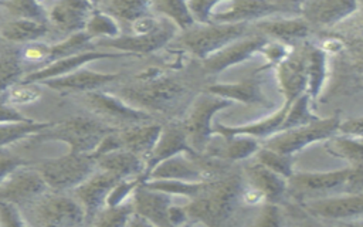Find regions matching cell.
<instances>
[{
    "label": "cell",
    "instance_id": "1",
    "mask_svg": "<svg viewBox=\"0 0 363 227\" xmlns=\"http://www.w3.org/2000/svg\"><path fill=\"white\" fill-rule=\"evenodd\" d=\"M115 129L94 116L77 115L52 125L33 138L30 143L64 142L69 146V153H92L99 142Z\"/></svg>",
    "mask_w": 363,
    "mask_h": 227
},
{
    "label": "cell",
    "instance_id": "2",
    "mask_svg": "<svg viewBox=\"0 0 363 227\" xmlns=\"http://www.w3.org/2000/svg\"><path fill=\"white\" fill-rule=\"evenodd\" d=\"M20 211L28 227H82L85 224L82 206L72 196L51 190Z\"/></svg>",
    "mask_w": 363,
    "mask_h": 227
},
{
    "label": "cell",
    "instance_id": "3",
    "mask_svg": "<svg viewBox=\"0 0 363 227\" xmlns=\"http://www.w3.org/2000/svg\"><path fill=\"white\" fill-rule=\"evenodd\" d=\"M184 92L186 89L179 81L162 74L156 78L123 87L115 95L128 105L152 115L155 112H169Z\"/></svg>",
    "mask_w": 363,
    "mask_h": 227
},
{
    "label": "cell",
    "instance_id": "4",
    "mask_svg": "<svg viewBox=\"0 0 363 227\" xmlns=\"http://www.w3.org/2000/svg\"><path fill=\"white\" fill-rule=\"evenodd\" d=\"M51 192L74 190L96 170V162L89 153H67L64 156L34 163Z\"/></svg>",
    "mask_w": 363,
    "mask_h": 227
},
{
    "label": "cell",
    "instance_id": "5",
    "mask_svg": "<svg viewBox=\"0 0 363 227\" xmlns=\"http://www.w3.org/2000/svg\"><path fill=\"white\" fill-rule=\"evenodd\" d=\"M233 104L234 102L228 99L207 92H201L193 99L180 126L186 135L189 146L196 153H204L213 135H216L211 123L216 112L225 109Z\"/></svg>",
    "mask_w": 363,
    "mask_h": 227
},
{
    "label": "cell",
    "instance_id": "6",
    "mask_svg": "<svg viewBox=\"0 0 363 227\" xmlns=\"http://www.w3.org/2000/svg\"><path fill=\"white\" fill-rule=\"evenodd\" d=\"M250 24H196L179 37V44L200 60H207L231 43L247 37Z\"/></svg>",
    "mask_w": 363,
    "mask_h": 227
},
{
    "label": "cell",
    "instance_id": "7",
    "mask_svg": "<svg viewBox=\"0 0 363 227\" xmlns=\"http://www.w3.org/2000/svg\"><path fill=\"white\" fill-rule=\"evenodd\" d=\"M281 13H299V1H216L210 13V23L250 24Z\"/></svg>",
    "mask_w": 363,
    "mask_h": 227
},
{
    "label": "cell",
    "instance_id": "8",
    "mask_svg": "<svg viewBox=\"0 0 363 227\" xmlns=\"http://www.w3.org/2000/svg\"><path fill=\"white\" fill-rule=\"evenodd\" d=\"M339 123L340 118L337 114L323 119L319 118L308 125L278 132L268 138L262 146L281 155L292 156L294 153L302 150L308 145H312L319 140H328L336 136Z\"/></svg>",
    "mask_w": 363,
    "mask_h": 227
},
{
    "label": "cell",
    "instance_id": "9",
    "mask_svg": "<svg viewBox=\"0 0 363 227\" xmlns=\"http://www.w3.org/2000/svg\"><path fill=\"white\" fill-rule=\"evenodd\" d=\"M84 105L94 112L96 119L113 129H125L135 125L150 123L153 115L136 109L122 101L119 96L104 91H92L82 95Z\"/></svg>",
    "mask_w": 363,
    "mask_h": 227
},
{
    "label": "cell",
    "instance_id": "10",
    "mask_svg": "<svg viewBox=\"0 0 363 227\" xmlns=\"http://www.w3.org/2000/svg\"><path fill=\"white\" fill-rule=\"evenodd\" d=\"M48 192L50 189L31 163L14 170L0 184V201L11 203L21 210Z\"/></svg>",
    "mask_w": 363,
    "mask_h": 227
},
{
    "label": "cell",
    "instance_id": "11",
    "mask_svg": "<svg viewBox=\"0 0 363 227\" xmlns=\"http://www.w3.org/2000/svg\"><path fill=\"white\" fill-rule=\"evenodd\" d=\"M352 166L342 170L332 172H306L294 173L288 179V190H292L299 197L316 199L318 194L336 192L339 189L347 190V180Z\"/></svg>",
    "mask_w": 363,
    "mask_h": 227
},
{
    "label": "cell",
    "instance_id": "12",
    "mask_svg": "<svg viewBox=\"0 0 363 227\" xmlns=\"http://www.w3.org/2000/svg\"><path fill=\"white\" fill-rule=\"evenodd\" d=\"M118 182L119 179L113 175L95 170L84 183L71 190L72 197L84 209L85 223L91 224L98 213L106 207V199Z\"/></svg>",
    "mask_w": 363,
    "mask_h": 227
},
{
    "label": "cell",
    "instance_id": "13",
    "mask_svg": "<svg viewBox=\"0 0 363 227\" xmlns=\"http://www.w3.org/2000/svg\"><path fill=\"white\" fill-rule=\"evenodd\" d=\"M95 3L84 0H61L47 9L48 26L62 34L72 35L85 30Z\"/></svg>",
    "mask_w": 363,
    "mask_h": 227
},
{
    "label": "cell",
    "instance_id": "14",
    "mask_svg": "<svg viewBox=\"0 0 363 227\" xmlns=\"http://www.w3.org/2000/svg\"><path fill=\"white\" fill-rule=\"evenodd\" d=\"M359 6L354 0L299 1V13L309 26L330 28L353 16Z\"/></svg>",
    "mask_w": 363,
    "mask_h": 227
},
{
    "label": "cell",
    "instance_id": "15",
    "mask_svg": "<svg viewBox=\"0 0 363 227\" xmlns=\"http://www.w3.org/2000/svg\"><path fill=\"white\" fill-rule=\"evenodd\" d=\"M277 78L284 95V104L291 105L306 91V47L291 50L289 54L277 64Z\"/></svg>",
    "mask_w": 363,
    "mask_h": 227
},
{
    "label": "cell",
    "instance_id": "16",
    "mask_svg": "<svg viewBox=\"0 0 363 227\" xmlns=\"http://www.w3.org/2000/svg\"><path fill=\"white\" fill-rule=\"evenodd\" d=\"M119 57H130V54L125 52H118V51H82L79 54L71 55L61 58L58 61H54L43 68H38L35 71L27 72L20 82H27V84H41L43 81L58 78L68 75L77 70H79L82 65L96 61V60H105V58H119Z\"/></svg>",
    "mask_w": 363,
    "mask_h": 227
},
{
    "label": "cell",
    "instance_id": "17",
    "mask_svg": "<svg viewBox=\"0 0 363 227\" xmlns=\"http://www.w3.org/2000/svg\"><path fill=\"white\" fill-rule=\"evenodd\" d=\"M268 43L269 40L261 34L244 37L204 60L203 68L207 74H220L224 70L251 58L255 52H261Z\"/></svg>",
    "mask_w": 363,
    "mask_h": 227
},
{
    "label": "cell",
    "instance_id": "18",
    "mask_svg": "<svg viewBox=\"0 0 363 227\" xmlns=\"http://www.w3.org/2000/svg\"><path fill=\"white\" fill-rule=\"evenodd\" d=\"M176 26L169 21H163L160 27L150 34L145 35H119L116 38L111 40H101L99 44H102L106 48H115L118 52H125L130 55H142V54H150L162 47H164L174 35Z\"/></svg>",
    "mask_w": 363,
    "mask_h": 227
},
{
    "label": "cell",
    "instance_id": "19",
    "mask_svg": "<svg viewBox=\"0 0 363 227\" xmlns=\"http://www.w3.org/2000/svg\"><path fill=\"white\" fill-rule=\"evenodd\" d=\"M121 78L118 72H98L92 70L79 68L68 75L52 78L43 81L38 85H44L61 95L68 94H86L92 91H98L101 87L111 84Z\"/></svg>",
    "mask_w": 363,
    "mask_h": 227
},
{
    "label": "cell",
    "instance_id": "20",
    "mask_svg": "<svg viewBox=\"0 0 363 227\" xmlns=\"http://www.w3.org/2000/svg\"><path fill=\"white\" fill-rule=\"evenodd\" d=\"M308 213L326 220L359 218L363 210L362 193H349L336 197H318L305 201Z\"/></svg>",
    "mask_w": 363,
    "mask_h": 227
},
{
    "label": "cell",
    "instance_id": "21",
    "mask_svg": "<svg viewBox=\"0 0 363 227\" xmlns=\"http://www.w3.org/2000/svg\"><path fill=\"white\" fill-rule=\"evenodd\" d=\"M133 210L155 227H173L169 221V209L172 206V196L138 186L133 192Z\"/></svg>",
    "mask_w": 363,
    "mask_h": 227
},
{
    "label": "cell",
    "instance_id": "22",
    "mask_svg": "<svg viewBox=\"0 0 363 227\" xmlns=\"http://www.w3.org/2000/svg\"><path fill=\"white\" fill-rule=\"evenodd\" d=\"M207 94L228 99L237 101L247 105H259L262 108H271L272 102L261 89V82L255 77L244 78L240 82L231 84H211L206 88Z\"/></svg>",
    "mask_w": 363,
    "mask_h": 227
},
{
    "label": "cell",
    "instance_id": "23",
    "mask_svg": "<svg viewBox=\"0 0 363 227\" xmlns=\"http://www.w3.org/2000/svg\"><path fill=\"white\" fill-rule=\"evenodd\" d=\"M193 155L194 150L189 146L186 135L180 126V123H172L162 128L160 136L150 152V155L146 157L145 163V176L147 179V175L150 170L160 162L176 156V155Z\"/></svg>",
    "mask_w": 363,
    "mask_h": 227
},
{
    "label": "cell",
    "instance_id": "24",
    "mask_svg": "<svg viewBox=\"0 0 363 227\" xmlns=\"http://www.w3.org/2000/svg\"><path fill=\"white\" fill-rule=\"evenodd\" d=\"M146 180H177V182H190L200 183L208 180L204 172L199 167L194 159H189L187 156L176 155L160 163H157Z\"/></svg>",
    "mask_w": 363,
    "mask_h": 227
},
{
    "label": "cell",
    "instance_id": "25",
    "mask_svg": "<svg viewBox=\"0 0 363 227\" xmlns=\"http://www.w3.org/2000/svg\"><path fill=\"white\" fill-rule=\"evenodd\" d=\"M258 34L271 37L281 44L289 45L291 43L303 40L311 33V26L302 17H286V18H264L252 26Z\"/></svg>",
    "mask_w": 363,
    "mask_h": 227
},
{
    "label": "cell",
    "instance_id": "26",
    "mask_svg": "<svg viewBox=\"0 0 363 227\" xmlns=\"http://www.w3.org/2000/svg\"><path fill=\"white\" fill-rule=\"evenodd\" d=\"M289 105H282L277 112H274L271 116L262 119V121H257V122H251V123H244V125H238V126H228V125H223V123H216L213 126L214 133L223 136L224 139H231L235 136H248V138H254V139H264V138H271L272 135L278 133L282 121L286 115Z\"/></svg>",
    "mask_w": 363,
    "mask_h": 227
},
{
    "label": "cell",
    "instance_id": "27",
    "mask_svg": "<svg viewBox=\"0 0 363 227\" xmlns=\"http://www.w3.org/2000/svg\"><path fill=\"white\" fill-rule=\"evenodd\" d=\"M162 128L159 123H142L118 129L122 150H128L142 159L147 157L160 136Z\"/></svg>",
    "mask_w": 363,
    "mask_h": 227
},
{
    "label": "cell",
    "instance_id": "28",
    "mask_svg": "<svg viewBox=\"0 0 363 227\" xmlns=\"http://www.w3.org/2000/svg\"><path fill=\"white\" fill-rule=\"evenodd\" d=\"M95 162H96V169L111 173L119 180L138 177L140 175L145 176L143 159L128 150H116V152L98 156Z\"/></svg>",
    "mask_w": 363,
    "mask_h": 227
},
{
    "label": "cell",
    "instance_id": "29",
    "mask_svg": "<svg viewBox=\"0 0 363 227\" xmlns=\"http://www.w3.org/2000/svg\"><path fill=\"white\" fill-rule=\"evenodd\" d=\"M51 31L48 23L10 18L0 27V37L11 45L21 47L40 41Z\"/></svg>",
    "mask_w": 363,
    "mask_h": 227
},
{
    "label": "cell",
    "instance_id": "30",
    "mask_svg": "<svg viewBox=\"0 0 363 227\" xmlns=\"http://www.w3.org/2000/svg\"><path fill=\"white\" fill-rule=\"evenodd\" d=\"M247 176L251 186L264 194L267 203L278 204L288 190L286 179L268 170L257 162L247 167Z\"/></svg>",
    "mask_w": 363,
    "mask_h": 227
},
{
    "label": "cell",
    "instance_id": "31",
    "mask_svg": "<svg viewBox=\"0 0 363 227\" xmlns=\"http://www.w3.org/2000/svg\"><path fill=\"white\" fill-rule=\"evenodd\" d=\"M328 55L316 45L306 47V91L305 94L316 99L328 78Z\"/></svg>",
    "mask_w": 363,
    "mask_h": 227
},
{
    "label": "cell",
    "instance_id": "32",
    "mask_svg": "<svg viewBox=\"0 0 363 227\" xmlns=\"http://www.w3.org/2000/svg\"><path fill=\"white\" fill-rule=\"evenodd\" d=\"M95 7H99L98 10L112 16L115 20H123V21H128L130 24L135 20L149 14V10L152 7V1L109 0V1L95 3Z\"/></svg>",
    "mask_w": 363,
    "mask_h": 227
},
{
    "label": "cell",
    "instance_id": "33",
    "mask_svg": "<svg viewBox=\"0 0 363 227\" xmlns=\"http://www.w3.org/2000/svg\"><path fill=\"white\" fill-rule=\"evenodd\" d=\"M224 145L218 146L217 149H210L207 155L214 156L221 160H242L254 153H257L261 148L258 139L248 138V136H235L231 139H224Z\"/></svg>",
    "mask_w": 363,
    "mask_h": 227
},
{
    "label": "cell",
    "instance_id": "34",
    "mask_svg": "<svg viewBox=\"0 0 363 227\" xmlns=\"http://www.w3.org/2000/svg\"><path fill=\"white\" fill-rule=\"evenodd\" d=\"M26 75V68L20 60L18 47L10 45L0 52V96Z\"/></svg>",
    "mask_w": 363,
    "mask_h": 227
},
{
    "label": "cell",
    "instance_id": "35",
    "mask_svg": "<svg viewBox=\"0 0 363 227\" xmlns=\"http://www.w3.org/2000/svg\"><path fill=\"white\" fill-rule=\"evenodd\" d=\"M52 122H40V121H30L24 123H9L0 125V152L7 150L6 148L20 142L27 138H33L38 132L50 128Z\"/></svg>",
    "mask_w": 363,
    "mask_h": 227
},
{
    "label": "cell",
    "instance_id": "36",
    "mask_svg": "<svg viewBox=\"0 0 363 227\" xmlns=\"http://www.w3.org/2000/svg\"><path fill=\"white\" fill-rule=\"evenodd\" d=\"M152 7L157 10L160 14L166 16L169 20H172L176 28L182 31H187L196 26V21L187 7V1L159 0L152 1Z\"/></svg>",
    "mask_w": 363,
    "mask_h": 227
},
{
    "label": "cell",
    "instance_id": "37",
    "mask_svg": "<svg viewBox=\"0 0 363 227\" xmlns=\"http://www.w3.org/2000/svg\"><path fill=\"white\" fill-rule=\"evenodd\" d=\"M84 33L91 40H94L96 37H104L102 40H111V38H116L121 35V27L112 16H109L95 7L86 21Z\"/></svg>",
    "mask_w": 363,
    "mask_h": 227
},
{
    "label": "cell",
    "instance_id": "38",
    "mask_svg": "<svg viewBox=\"0 0 363 227\" xmlns=\"http://www.w3.org/2000/svg\"><path fill=\"white\" fill-rule=\"evenodd\" d=\"M316 119H319V118L315 114H312V111H311V98L306 94H302L288 106L286 115H285L278 132H284V131L294 129V128H298L302 125H308L311 122H315Z\"/></svg>",
    "mask_w": 363,
    "mask_h": 227
},
{
    "label": "cell",
    "instance_id": "39",
    "mask_svg": "<svg viewBox=\"0 0 363 227\" xmlns=\"http://www.w3.org/2000/svg\"><path fill=\"white\" fill-rule=\"evenodd\" d=\"M0 6L4 10H7V13L11 18L48 23V20H47V7L40 1L11 0V1H0Z\"/></svg>",
    "mask_w": 363,
    "mask_h": 227
},
{
    "label": "cell",
    "instance_id": "40",
    "mask_svg": "<svg viewBox=\"0 0 363 227\" xmlns=\"http://www.w3.org/2000/svg\"><path fill=\"white\" fill-rule=\"evenodd\" d=\"M362 139L347 136H333L326 145L328 153L347 160L350 166L362 165Z\"/></svg>",
    "mask_w": 363,
    "mask_h": 227
},
{
    "label": "cell",
    "instance_id": "41",
    "mask_svg": "<svg viewBox=\"0 0 363 227\" xmlns=\"http://www.w3.org/2000/svg\"><path fill=\"white\" fill-rule=\"evenodd\" d=\"M133 204L126 201L118 206L105 207L91 223L92 227H126L133 216Z\"/></svg>",
    "mask_w": 363,
    "mask_h": 227
},
{
    "label": "cell",
    "instance_id": "42",
    "mask_svg": "<svg viewBox=\"0 0 363 227\" xmlns=\"http://www.w3.org/2000/svg\"><path fill=\"white\" fill-rule=\"evenodd\" d=\"M257 163H259L261 166L267 167L268 170L279 175L284 179H289L295 172H294V159L292 156H286V155H281L278 152L269 150L264 146L259 148V150L257 152Z\"/></svg>",
    "mask_w": 363,
    "mask_h": 227
},
{
    "label": "cell",
    "instance_id": "43",
    "mask_svg": "<svg viewBox=\"0 0 363 227\" xmlns=\"http://www.w3.org/2000/svg\"><path fill=\"white\" fill-rule=\"evenodd\" d=\"M0 98L7 105L17 108L20 105H28V104L37 102L41 98V89L38 84L17 82L11 85Z\"/></svg>",
    "mask_w": 363,
    "mask_h": 227
},
{
    "label": "cell",
    "instance_id": "44",
    "mask_svg": "<svg viewBox=\"0 0 363 227\" xmlns=\"http://www.w3.org/2000/svg\"><path fill=\"white\" fill-rule=\"evenodd\" d=\"M251 227H284V218L278 204L264 203L259 216Z\"/></svg>",
    "mask_w": 363,
    "mask_h": 227
},
{
    "label": "cell",
    "instance_id": "45",
    "mask_svg": "<svg viewBox=\"0 0 363 227\" xmlns=\"http://www.w3.org/2000/svg\"><path fill=\"white\" fill-rule=\"evenodd\" d=\"M0 227H28V224L17 206L0 201Z\"/></svg>",
    "mask_w": 363,
    "mask_h": 227
},
{
    "label": "cell",
    "instance_id": "46",
    "mask_svg": "<svg viewBox=\"0 0 363 227\" xmlns=\"http://www.w3.org/2000/svg\"><path fill=\"white\" fill-rule=\"evenodd\" d=\"M31 165L30 160L10 153L9 150L0 152V184L18 167Z\"/></svg>",
    "mask_w": 363,
    "mask_h": 227
},
{
    "label": "cell",
    "instance_id": "47",
    "mask_svg": "<svg viewBox=\"0 0 363 227\" xmlns=\"http://www.w3.org/2000/svg\"><path fill=\"white\" fill-rule=\"evenodd\" d=\"M216 0L208 1V0H193L187 1V7L196 21V24L204 26V24H211L210 23V13L214 6Z\"/></svg>",
    "mask_w": 363,
    "mask_h": 227
},
{
    "label": "cell",
    "instance_id": "48",
    "mask_svg": "<svg viewBox=\"0 0 363 227\" xmlns=\"http://www.w3.org/2000/svg\"><path fill=\"white\" fill-rule=\"evenodd\" d=\"M292 48L289 45H285V44H281V43H268L264 48H262V54L264 57L267 58V65H264L262 68H259L257 72H259L261 70L267 68V67H271V65H277L279 61H282L291 51Z\"/></svg>",
    "mask_w": 363,
    "mask_h": 227
},
{
    "label": "cell",
    "instance_id": "49",
    "mask_svg": "<svg viewBox=\"0 0 363 227\" xmlns=\"http://www.w3.org/2000/svg\"><path fill=\"white\" fill-rule=\"evenodd\" d=\"M33 121L31 118H27L24 114H21L17 108L7 105L0 98V125H9V123H24Z\"/></svg>",
    "mask_w": 363,
    "mask_h": 227
},
{
    "label": "cell",
    "instance_id": "50",
    "mask_svg": "<svg viewBox=\"0 0 363 227\" xmlns=\"http://www.w3.org/2000/svg\"><path fill=\"white\" fill-rule=\"evenodd\" d=\"M320 51H323L326 55H337L342 54L349 45L346 44V41L337 35H326L320 40L319 45H316Z\"/></svg>",
    "mask_w": 363,
    "mask_h": 227
},
{
    "label": "cell",
    "instance_id": "51",
    "mask_svg": "<svg viewBox=\"0 0 363 227\" xmlns=\"http://www.w3.org/2000/svg\"><path fill=\"white\" fill-rule=\"evenodd\" d=\"M162 23H159L157 18L152 17V16H143L138 20H135L133 23H130V30H132V35H145V34H150L155 33Z\"/></svg>",
    "mask_w": 363,
    "mask_h": 227
},
{
    "label": "cell",
    "instance_id": "52",
    "mask_svg": "<svg viewBox=\"0 0 363 227\" xmlns=\"http://www.w3.org/2000/svg\"><path fill=\"white\" fill-rule=\"evenodd\" d=\"M337 132H340L343 136H352L356 139H362V133H363V118L362 116H356L347 121H343L339 123L337 126Z\"/></svg>",
    "mask_w": 363,
    "mask_h": 227
},
{
    "label": "cell",
    "instance_id": "53",
    "mask_svg": "<svg viewBox=\"0 0 363 227\" xmlns=\"http://www.w3.org/2000/svg\"><path fill=\"white\" fill-rule=\"evenodd\" d=\"M241 203L247 204V206H259V204H264L267 201H265L264 194L259 190L254 189L252 186L250 189H247L244 186V189L241 192Z\"/></svg>",
    "mask_w": 363,
    "mask_h": 227
},
{
    "label": "cell",
    "instance_id": "54",
    "mask_svg": "<svg viewBox=\"0 0 363 227\" xmlns=\"http://www.w3.org/2000/svg\"><path fill=\"white\" fill-rule=\"evenodd\" d=\"M126 227H155V226L152 223H149L147 220H145L143 217H140L136 213H133V216L130 217V220H129Z\"/></svg>",
    "mask_w": 363,
    "mask_h": 227
},
{
    "label": "cell",
    "instance_id": "55",
    "mask_svg": "<svg viewBox=\"0 0 363 227\" xmlns=\"http://www.w3.org/2000/svg\"><path fill=\"white\" fill-rule=\"evenodd\" d=\"M301 227H319V226L312 224V223H305V224H303V226H301Z\"/></svg>",
    "mask_w": 363,
    "mask_h": 227
}]
</instances>
